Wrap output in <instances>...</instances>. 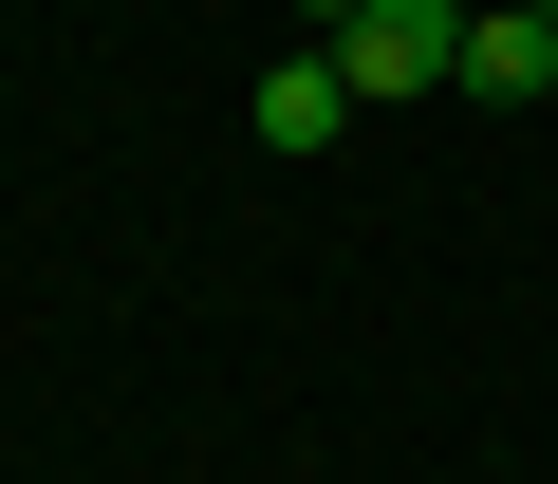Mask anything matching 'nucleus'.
I'll use <instances>...</instances> for the list:
<instances>
[{
  "label": "nucleus",
  "instance_id": "nucleus-1",
  "mask_svg": "<svg viewBox=\"0 0 558 484\" xmlns=\"http://www.w3.org/2000/svg\"><path fill=\"white\" fill-rule=\"evenodd\" d=\"M465 20H484V0H354V20H336V75L354 94H465Z\"/></svg>",
  "mask_w": 558,
  "mask_h": 484
},
{
  "label": "nucleus",
  "instance_id": "nucleus-2",
  "mask_svg": "<svg viewBox=\"0 0 558 484\" xmlns=\"http://www.w3.org/2000/svg\"><path fill=\"white\" fill-rule=\"evenodd\" d=\"M242 131H260V149H336V131H354V75H336V38H299V57H279V75L242 94Z\"/></svg>",
  "mask_w": 558,
  "mask_h": 484
},
{
  "label": "nucleus",
  "instance_id": "nucleus-3",
  "mask_svg": "<svg viewBox=\"0 0 558 484\" xmlns=\"http://www.w3.org/2000/svg\"><path fill=\"white\" fill-rule=\"evenodd\" d=\"M465 94H484V112L558 94V20H539V0H484V20H465Z\"/></svg>",
  "mask_w": 558,
  "mask_h": 484
},
{
  "label": "nucleus",
  "instance_id": "nucleus-4",
  "mask_svg": "<svg viewBox=\"0 0 558 484\" xmlns=\"http://www.w3.org/2000/svg\"><path fill=\"white\" fill-rule=\"evenodd\" d=\"M299 20H317V38H336V20H354V0H299Z\"/></svg>",
  "mask_w": 558,
  "mask_h": 484
},
{
  "label": "nucleus",
  "instance_id": "nucleus-5",
  "mask_svg": "<svg viewBox=\"0 0 558 484\" xmlns=\"http://www.w3.org/2000/svg\"><path fill=\"white\" fill-rule=\"evenodd\" d=\"M539 20H558V0H539Z\"/></svg>",
  "mask_w": 558,
  "mask_h": 484
}]
</instances>
